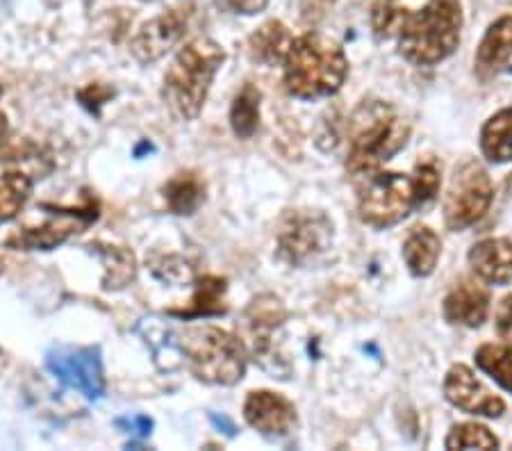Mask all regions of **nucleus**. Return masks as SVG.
Returning a JSON list of instances; mask_svg holds the SVG:
<instances>
[{"label":"nucleus","mask_w":512,"mask_h":451,"mask_svg":"<svg viewBox=\"0 0 512 451\" xmlns=\"http://www.w3.org/2000/svg\"><path fill=\"white\" fill-rule=\"evenodd\" d=\"M180 349L187 358L189 372L210 385H235L244 379L249 365L242 340L217 326L187 328L180 335Z\"/></svg>","instance_id":"nucleus-5"},{"label":"nucleus","mask_w":512,"mask_h":451,"mask_svg":"<svg viewBox=\"0 0 512 451\" xmlns=\"http://www.w3.org/2000/svg\"><path fill=\"white\" fill-rule=\"evenodd\" d=\"M187 30V14L180 10H171L158 19L144 23L137 30V35L130 41V51L137 62L153 64L162 60L180 39L185 37Z\"/></svg>","instance_id":"nucleus-10"},{"label":"nucleus","mask_w":512,"mask_h":451,"mask_svg":"<svg viewBox=\"0 0 512 451\" xmlns=\"http://www.w3.org/2000/svg\"><path fill=\"white\" fill-rule=\"evenodd\" d=\"M499 440L490 429L481 424H458L453 426L447 449H497Z\"/></svg>","instance_id":"nucleus-27"},{"label":"nucleus","mask_w":512,"mask_h":451,"mask_svg":"<svg viewBox=\"0 0 512 451\" xmlns=\"http://www.w3.org/2000/svg\"><path fill=\"white\" fill-rule=\"evenodd\" d=\"M497 328L503 338H512V294H508V297L499 303Z\"/></svg>","instance_id":"nucleus-31"},{"label":"nucleus","mask_w":512,"mask_h":451,"mask_svg":"<svg viewBox=\"0 0 512 451\" xmlns=\"http://www.w3.org/2000/svg\"><path fill=\"white\" fill-rule=\"evenodd\" d=\"M469 265L481 281L490 285L512 283V242L510 240H483L469 251Z\"/></svg>","instance_id":"nucleus-15"},{"label":"nucleus","mask_w":512,"mask_h":451,"mask_svg":"<svg viewBox=\"0 0 512 451\" xmlns=\"http://www.w3.org/2000/svg\"><path fill=\"white\" fill-rule=\"evenodd\" d=\"M476 365L490 374L501 388L512 392V347L506 344H483L476 351Z\"/></svg>","instance_id":"nucleus-25"},{"label":"nucleus","mask_w":512,"mask_h":451,"mask_svg":"<svg viewBox=\"0 0 512 451\" xmlns=\"http://www.w3.org/2000/svg\"><path fill=\"white\" fill-rule=\"evenodd\" d=\"M244 417L262 436H287L296 424V408L271 390H255L244 404Z\"/></svg>","instance_id":"nucleus-12"},{"label":"nucleus","mask_w":512,"mask_h":451,"mask_svg":"<svg viewBox=\"0 0 512 451\" xmlns=\"http://www.w3.org/2000/svg\"><path fill=\"white\" fill-rule=\"evenodd\" d=\"M481 149L490 162L512 160V108L501 110L485 123L481 133Z\"/></svg>","instance_id":"nucleus-21"},{"label":"nucleus","mask_w":512,"mask_h":451,"mask_svg":"<svg viewBox=\"0 0 512 451\" xmlns=\"http://www.w3.org/2000/svg\"><path fill=\"white\" fill-rule=\"evenodd\" d=\"M408 12L401 10L394 0H376L374 10H371V28L378 39H390L399 35V30L406 21Z\"/></svg>","instance_id":"nucleus-28"},{"label":"nucleus","mask_w":512,"mask_h":451,"mask_svg":"<svg viewBox=\"0 0 512 451\" xmlns=\"http://www.w3.org/2000/svg\"><path fill=\"white\" fill-rule=\"evenodd\" d=\"M0 96H3V85H0Z\"/></svg>","instance_id":"nucleus-34"},{"label":"nucleus","mask_w":512,"mask_h":451,"mask_svg":"<svg viewBox=\"0 0 512 451\" xmlns=\"http://www.w3.org/2000/svg\"><path fill=\"white\" fill-rule=\"evenodd\" d=\"M226 53L217 41L210 37H198L180 48L176 60L164 76L162 98L171 117L178 121H194L208 101L210 87Z\"/></svg>","instance_id":"nucleus-1"},{"label":"nucleus","mask_w":512,"mask_h":451,"mask_svg":"<svg viewBox=\"0 0 512 451\" xmlns=\"http://www.w3.org/2000/svg\"><path fill=\"white\" fill-rule=\"evenodd\" d=\"M101 253L107 265L103 278V285L107 290H119V287H126L130 281H135L137 262L128 249H121V246H105V251Z\"/></svg>","instance_id":"nucleus-26"},{"label":"nucleus","mask_w":512,"mask_h":451,"mask_svg":"<svg viewBox=\"0 0 512 451\" xmlns=\"http://www.w3.org/2000/svg\"><path fill=\"white\" fill-rule=\"evenodd\" d=\"M285 319L287 310L283 301L274 294H262V297L251 301L249 310H246V322H249L255 338V354H267L271 331L283 324Z\"/></svg>","instance_id":"nucleus-17"},{"label":"nucleus","mask_w":512,"mask_h":451,"mask_svg":"<svg viewBox=\"0 0 512 451\" xmlns=\"http://www.w3.org/2000/svg\"><path fill=\"white\" fill-rule=\"evenodd\" d=\"M278 251L292 265H305L333 242V224L317 210H292L278 224Z\"/></svg>","instance_id":"nucleus-7"},{"label":"nucleus","mask_w":512,"mask_h":451,"mask_svg":"<svg viewBox=\"0 0 512 451\" xmlns=\"http://www.w3.org/2000/svg\"><path fill=\"white\" fill-rule=\"evenodd\" d=\"M462 28L458 0H431L424 10L406 16L399 30V48L408 62L428 67L456 51Z\"/></svg>","instance_id":"nucleus-4"},{"label":"nucleus","mask_w":512,"mask_h":451,"mask_svg":"<svg viewBox=\"0 0 512 451\" xmlns=\"http://www.w3.org/2000/svg\"><path fill=\"white\" fill-rule=\"evenodd\" d=\"M437 190H440V169L433 160H424L417 164L415 176H412V194H415V208H424V205L435 199Z\"/></svg>","instance_id":"nucleus-29"},{"label":"nucleus","mask_w":512,"mask_h":451,"mask_svg":"<svg viewBox=\"0 0 512 451\" xmlns=\"http://www.w3.org/2000/svg\"><path fill=\"white\" fill-rule=\"evenodd\" d=\"M512 48V16H501L487 28L476 53V67L481 73H499L506 69L508 53Z\"/></svg>","instance_id":"nucleus-18"},{"label":"nucleus","mask_w":512,"mask_h":451,"mask_svg":"<svg viewBox=\"0 0 512 451\" xmlns=\"http://www.w3.org/2000/svg\"><path fill=\"white\" fill-rule=\"evenodd\" d=\"M269 0H217L221 10L235 12V14H258L267 7Z\"/></svg>","instance_id":"nucleus-30"},{"label":"nucleus","mask_w":512,"mask_h":451,"mask_svg":"<svg viewBox=\"0 0 512 451\" xmlns=\"http://www.w3.org/2000/svg\"><path fill=\"white\" fill-rule=\"evenodd\" d=\"M32 194V180L23 171H7L0 174V224L12 221L26 208Z\"/></svg>","instance_id":"nucleus-23"},{"label":"nucleus","mask_w":512,"mask_h":451,"mask_svg":"<svg viewBox=\"0 0 512 451\" xmlns=\"http://www.w3.org/2000/svg\"><path fill=\"white\" fill-rule=\"evenodd\" d=\"M292 44V32L283 23L267 21L249 37V55L253 62H260L264 67H276V64H285Z\"/></svg>","instance_id":"nucleus-16"},{"label":"nucleus","mask_w":512,"mask_h":451,"mask_svg":"<svg viewBox=\"0 0 512 451\" xmlns=\"http://www.w3.org/2000/svg\"><path fill=\"white\" fill-rule=\"evenodd\" d=\"M349 160L346 169L355 176L371 174L392 160L408 142L410 128L390 105L362 103L349 121Z\"/></svg>","instance_id":"nucleus-3"},{"label":"nucleus","mask_w":512,"mask_h":451,"mask_svg":"<svg viewBox=\"0 0 512 451\" xmlns=\"http://www.w3.org/2000/svg\"><path fill=\"white\" fill-rule=\"evenodd\" d=\"M503 71H512V48H510V53H508V60H506V69Z\"/></svg>","instance_id":"nucleus-33"},{"label":"nucleus","mask_w":512,"mask_h":451,"mask_svg":"<svg viewBox=\"0 0 512 451\" xmlns=\"http://www.w3.org/2000/svg\"><path fill=\"white\" fill-rule=\"evenodd\" d=\"M164 201L173 215H194L205 201V183L194 171H180L164 185Z\"/></svg>","instance_id":"nucleus-20"},{"label":"nucleus","mask_w":512,"mask_h":451,"mask_svg":"<svg viewBox=\"0 0 512 451\" xmlns=\"http://www.w3.org/2000/svg\"><path fill=\"white\" fill-rule=\"evenodd\" d=\"M7 135H10V123H7V117L3 112H0V146L5 144Z\"/></svg>","instance_id":"nucleus-32"},{"label":"nucleus","mask_w":512,"mask_h":451,"mask_svg":"<svg viewBox=\"0 0 512 451\" xmlns=\"http://www.w3.org/2000/svg\"><path fill=\"white\" fill-rule=\"evenodd\" d=\"M46 365L64 385L82 392L85 397H103L105 374L98 349H57L48 354Z\"/></svg>","instance_id":"nucleus-9"},{"label":"nucleus","mask_w":512,"mask_h":451,"mask_svg":"<svg viewBox=\"0 0 512 451\" xmlns=\"http://www.w3.org/2000/svg\"><path fill=\"white\" fill-rule=\"evenodd\" d=\"M89 210H71V212L60 210V219H51L46 221L44 226H37V228H23V231L12 235L10 240H7V244L23 251H35V249L51 251L55 246L64 244L71 235L78 233L80 228L78 219L82 217V212H89Z\"/></svg>","instance_id":"nucleus-14"},{"label":"nucleus","mask_w":512,"mask_h":451,"mask_svg":"<svg viewBox=\"0 0 512 451\" xmlns=\"http://www.w3.org/2000/svg\"><path fill=\"white\" fill-rule=\"evenodd\" d=\"M415 208L412 178L401 174H376L360 194V219L374 228H390L410 215Z\"/></svg>","instance_id":"nucleus-6"},{"label":"nucleus","mask_w":512,"mask_h":451,"mask_svg":"<svg viewBox=\"0 0 512 451\" xmlns=\"http://www.w3.org/2000/svg\"><path fill=\"white\" fill-rule=\"evenodd\" d=\"M224 292H226V281L217 276H205L196 283V294L192 299V306L189 310H183V313H176L180 317H205V315H219L224 313Z\"/></svg>","instance_id":"nucleus-24"},{"label":"nucleus","mask_w":512,"mask_h":451,"mask_svg":"<svg viewBox=\"0 0 512 451\" xmlns=\"http://www.w3.org/2000/svg\"><path fill=\"white\" fill-rule=\"evenodd\" d=\"M487 313H490V294L474 281H462L444 299V317L451 324L476 328L485 322Z\"/></svg>","instance_id":"nucleus-13"},{"label":"nucleus","mask_w":512,"mask_h":451,"mask_svg":"<svg viewBox=\"0 0 512 451\" xmlns=\"http://www.w3.org/2000/svg\"><path fill=\"white\" fill-rule=\"evenodd\" d=\"M283 67L287 92L303 101H315L340 92L349 73V60L337 41L308 32L294 39Z\"/></svg>","instance_id":"nucleus-2"},{"label":"nucleus","mask_w":512,"mask_h":451,"mask_svg":"<svg viewBox=\"0 0 512 451\" xmlns=\"http://www.w3.org/2000/svg\"><path fill=\"white\" fill-rule=\"evenodd\" d=\"M230 126L239 139H251L260 126V92L246 82L230 108Z\"/></svg>","instance_id":"nucleus-22"},{"label":"nucleus","mask_w":512,"mask_h":451,"mask_svg":"<svg viewBox=\"0 0 512 451\" xmlns=\"http://www.w3.org/2000/svg\"><path fill=\"white\" fill-rule=\"evenodd\" d=\"M444 397L469 415L499 417L506 404L497 395H492L485 385L476 379L474 372L465 365H453L444 379Z\"/></svg>","instance_id":"nucleus-11"},{"label":"nucleus","mask_w":512,"mask_h":451,"mask_svg":"<svg viewBox=\"0 0 512 451\" xmlns=\"http://www.w3.org/2000/svg\"><path fill=\"white\" fill-rule=\"evenodd\" d=\"M492 183L478 162H467L456 171L444 203V219L451 231H465L481 219L492 203Z\"/></svg>","instance_id":"nucleus-8"},{"label":"nucleus","mask_w":512,"mask_h":451,"mask_svg":"<svg viewBox=\"0 0 512 451\" xmlns=\"http://www.w3.org/2000/svg\"><path fill=\"white\" fill-rule=\"evenodd\" d=\"M440 249L442 244L435 231L419 226L408 235L406 244H403V258H406V265L412 274L424 278L435 272L437 260H440Z\"/></svg>","instance_id":"nucleus-19"}]
</instances>
